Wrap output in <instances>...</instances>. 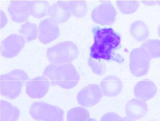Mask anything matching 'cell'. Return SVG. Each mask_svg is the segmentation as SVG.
I'll return each mask as SVG.
<instances>
[{"label":"cell","mask_w":160,"mask_h":121,"mask_svg":"<svg viewBox=\"0 0 160 121\" xmlns=\"http://www.w3.org/2000/svg\"><path fill=\"white\" fill-rule=\"evenodd\" d=\"M100 86L104 95L115 97L121 92L123 84L118 77L109 75L104 78L100 83Z\"/></svg>","instance_id":"16"},{"label":"cell","mask_w":160,"mask_h":121,"mask_svg":"<svg viewBox=\"0 0 160 121\" xmlns=\"http://www.w3.org/2000/svg\"><path fill=\"white\" fill-rule=\"evenodd\" d=\"M139 3L135 1H118L117 5L122 14L130 15L134 13L139 7Z\"/></svg>","instance_id":"24"},{"label":"cell","mask_w":160,"mask_h":121,"mask_svg":"<svg viewBox=\"0 0 160 121\" xmlns=\"http://www.w3.org/2000/svg\"><path fill=\"white\" fill-rule=\"evenodd\" d=\"M130 33L136 41H145L149 37L150 31L149 27L145 22L138 20L131 24Z\"/></svg>","instance_id":"18"},{"label":"cell","mask_w":160,"mask_h":121,"mask_svg":"<svg viewBox=\"0 0 160 121\" xmlns=\"http://www.w3.org/2000/svg\"><path fill=\"white\" fill-rule=\"evenodd\" d=\"M88 63L95 74L99 75H103L106 71V67L95 59L89 58Z\"/></svg>","instance_id":"25"},{"label":"cell","mask_w":160,"mask_h":121,"mask_svg":"<svg viewBox=\"0 0 160 121\" xmlns=\"http://www.w3.org/2000/svg\"><path fill=\"white\" fill-rule=\"evenodd\" d=\"M38 29L39 40L43 44H48L54 41L60 35L58 24L49 17L41 21Z\"/></svg>","instance_id":"11"},{"label":"cell","mask_w":160,"mask_h":121,"mask_svg":"<svg viewBox=\"0 0 160 121\" xmlns=\"http://www.w3.org/2000/svg\"><path fill=\"white\" fill-rule=\"evenodd\" d=\"M123 118H122L118 114L115 113H108L105 114L102 117L100 121H123Z\"/></svg>","instance_id":"26"},{"label":"cell","mask_w":160,"mask_h":121,"mask_svg":"<svg viewBox=\"0 0 160 121\" xmlns=\"http://www.w3.org/2000/svg\"><path fill=\"white\" fill-rule=\"evenodd\" d=\"M50 7L49 3L47 1H32L31 8V15L38 19L46 17L48 15Z\"/></svg>","instance_id":"19"},{"label":"cell","mask_w":160,"mask_h":121,"mask_svg":"<svg viewBox=\"0 0 160 121\" xmlns=\"http://www.w3.org/2000/svg\"><path fill=\"white\" fill-rule=\"evenodd\" d=\"M50 84L49 80L44 76L35 77L27 81L26 93L33 99L43 98L48 92Z\"/></svg>","instance_id":"10"},{"label":"cell","mask_w":160,"mask_h":121,"mask_svg":"<svg viewBox=\"0 0 160 121\" xmlns=\"http://www.w3.org/2000/svg\"></svg>","instance_id":"33"},{"label":"cell","mask_w":160,"mask_h":121,"mask_svg":"<svg viewBox=\"0 0 160 121\" xmlns=\"http://www.w3.org/2000/svg\"><path fill=\"white\" fill-rule=\"evenodd\" d=\"M117 12L110 2L102 3L93 9L91 17L95 23L102 26H109L115 22Z\"/></svg>","instance_id":"7"},{"label":"cell","mask_w":160,"mask_h":121,"mask_svg":"<svg viewBox=\"0 0 160 121\" xmlns=\"http://www.w3.org/2000/svg\"><path fill=\"white\" fill-rule=\"evenodd\" d=\"M158 4L160 7V1H158Z\"/></svg>","instance_id":"32"},{"label":"cell","mask_w":160,"mask_h":121,"mask_svg":"<svg viewBox=\"0 0 160 121\" xmlns=\"http://www.w3.org/2000/svg\"><path fill=\"white\" fill-rule=\"evenodd\" d=\"M102 97V92L99 85L91 84L80 90L77 95V100L82 106L91 107L98 104Z\"/></svg>","instance_id":"8"},{"label":"cell","mask_w":160,"mask_h":121,"mask_svg":"<svg viewBox=\"0 0 160 121\" xmlns=\"http://www.w3.org/2000/svg\"><path fill=\"white\" fill-rule=\"evenodd\" d=\"M92 32L94 42L90 48V58L96 60H111L112 51L120 44L119 34L111 28L95 27Z\"/></svg>","instance_id":"1"},{"label":"cell","mask_w":160,"mask_h":121,"mask_svg":"<svg viewBox=\"0 0 160 121\" xmlns=\"http://www.w3.org/2000/svg\"><path fill=\"white\" fill-rule=\"evenodd\" d=\"M125 111L127 118L135 120L143 118L148 111L146 102L142 99H132L126 104Z\"/></svg>","instance_id":"14"},{"label":"cell","mask_w":160,"mask_h":121,"mask_svg":"<svg viewBox=\"0 0 160 121\" xmlns=\"http://www.w3.org/2000/svg\"><path fill=\"white\" fill-rule=\"evenodd\" d=\"M79 49L73 41H63L48 48L47 56L51 64H71L78 57Z\"/></svg>","instance_id":"4"},{"label":"cell","mask_w":160,"mask_h":121,"mask_svg":"<svg viewBox=\"0 0 160 121\" xmlns=\"http://www.w3.org/2000/svg\"><path fill=\"white\" fill-rule=\"evenodd\" d=\"M157 92V86L151 80H141L136 84L134 89L135 97L146 102L153 98Z\"/></svg>","instance_id":"15"},{"label":"cell","mask_w":160,"mask_h":121,"mask_svg":"<svg viewBox=\"0 0 160 121\" xmlns=\"http://www.w3.org/2000/svg\"><path fill=\"white\" fill-rule=\"evenodd\" d=\"M71 14L76 17L81 18L86 15L87 12V5L84 1H68Z\"/></svg>","instance_id":"22"},{"label":"cell","mask_w":160,"mask_h":121,"mask_svg":"<svg viewBox=\"0 0 160 121\" xmlns=\"http://www.w3.org/2000/svg\"><path fill=\"white\" fill-rule=\"evenodd\" d=\"M19 34L24 38L26 41H31L37 37L38 29L36 24L27 21L21 26Z\"/></svg>","instance_id":"20"},{"label":"cell","mask_w":160,"mask_h":121,"mask_svg":"<svg viewBox=\"0 0 160 121\" xmlns=\"http://www.w3.org/2000/svg\"><path fill=\"white\" fill-rule=\"evenodd\" d=\"M26 41L21 35L12 34L2 41L1 54L3 57L12 58L17 56L23 49Z\"/></svg>","instance_id":"9"},{"label":"cell","mask_w":160,"mask_h":121,"mask_svg":"<svg viewBox=\"0 0 160 121\" xmlns=\"http://www.w3.org/2000/svg\"><path fill=\"white\" fill-rule=\"evenodd\" d=\"M141 47L147 51L151 59L160 57V40H148L142 44Z\"/></svg>","instance_id":"23"},{"label":"cell","mask_w":160,"mask_h":121,"mask_svg":"<svg viewBox=\"0 0 160 121\" xmlns=\"http://www.w3.org/2000/svg\"><path fill=\"white\" fill-rule=\"evenodd\" d=\"M123 121H135L134 120H132L129 119L127 118V117H124L123 118Z\"/></svg>","instance_id":"29"},{"label":"cell","mask_w":160,"mask_h":121,"mask_svg":"<svg viewBox=\"0 0 160 121\" xmlns=\"http://www.w3.org/2000/svg\"><path fill=\"white\" fill-rule=\"evenodd\" d=\"M32 1H13L11 2L8 11L12 20L18 23H22L31 15Z\"/></svg>","instance_id":"12"},{"label":"cell","mask_w":160,"mask_h":121,"mask_svg":"<svg viewBox=\"0 0 160 121\" xmlns=\"http://www.w3.org/2000/svg\"><path fill=\"white\" fill-rule=\"evenodd\" d=\"M1 16H2V18H1L2 24H1V25H2V27H4L6 25L7 22H8V19H7L5 14L2 11H1Z\"/></svg>","instance_id":"27"},{"label":"cell","mask_w":160,"mask_h":121,"mask_svg":"<svg viewBox=\"0 0 160 121\" xmlns=\"http://www.w3.org/2000/svg\"><path fill=\"white\" fill-rule=\"evenodd\" d=\"M151 58L147 51L142 47L135 48L130 55V69L134 76L140 77L148 73Z\"/></svg>","instance_id":"6"},{"label":"cell","mask_w":160,"mask_h":121,"mask_svg":"<svg viewBox=\"0 0 160 121\" xmlns=\"http://www.w3.org/2000/svg\"><path fill=\"white\" fill-rule=\"evenodd\" d=\"M158 35L159 36H160V25L159 26L158 28Z\"/></svg>","instance_id":"30"},{"label":"cell","mask_w":160,"mask_h":121,"mask_svg":"<svg viewBox=\"0 0 160 121\" xmlns=\"http://www.w3.org/2000/svg\"><path fill=\"white\" fill-rule=\"evenodd\" d=\"M1 114V121H17L20 116V111L9 102L2 100Z\"/></svg>","instance_id":"17"},{"label":"cell","mask_w":160,"mask_h":121,"mask_svg":"<svg viewBox=\"0 0 160 121\" xmlns=\"http://www.w3.org/2000/svg\"><path fill=\"white\" fill-rule=\"evenodd\" d=\"M88 121H97L96 120L93 119H89Z\"/></svg>","instance_id":"31"},{"label":"cell","mask_w":160,"mask_h":121,"mask_svg":"<svg viewBox=\"0 0 160 121\" xmlns=\"http://www.w3.org/2000/svg\"><path fill=\"white\" fill-rule=\"evenodd\" d=\"M48 15L58 24L66 22L72 15L68 2L59 1L52 5L50 7Z\"/></svg>","instance_id":"13"},{"label":"cell","mask_w":160,"mask_h":121,"mask_svg":"<svg viewBox=\"0 0 160 121\" xmlns=\"http://www.w3.org/2000/svg\"><path fill=\"white\" fill-rule=\"evenodd\" d=\"M89 119L88 110L82 107L72 108L68 111L67 121H88Z\"/></svg>","instance_id":"21"},{"label":"cell","mask_w":160,"mask_h":121,"mask_svg":"<svg viewBox=\"0 0 160 121\" xmlns=\"http://www.w3.org/2000/svg\"><path fill=\"white\" fill-rule=\"evenodd\" d=\"M42 75L51 83L65 90H70L78 85L80 76L72 64H50L45 69Z\"/></svg>","instance_id":"2"},{"label":"cell","mask_w":160,"mask_h":121,"mask_svg":"<svg viewBox=\"0 0 160 121\" xmlns=\"http://www.w3.org/2000/svg\"><path fill=\"white\" fill-rule=\"evenodd\" d=\"M142 2L146 6H155L158 4V1H142Z\"/></svg>","instance_id":"28"},{"label":"cell","mask_w":160,"mask_h":121,"mask_svg":"<svg viewBox=\"0 0 160 121\" xmlns=\"http://www.w3.org/2000/svg\"><path fill=\"white\" fill-rule=\"evenodd\" d=\"M33 119L37 121H63L64 111L61 108L44 102L33 103L29 111Z\"/></svg>","instance_id":"5"},{"label":"cell","mask_w":160,"mask_h":121,"mask_svg":"<svg viewBox=\"0 0 160 121\" xmlns=\"http://www.w3.org/2000/svg\"><path fill=\"white\" fill-rule=\"evenodd\" d=\"M28 75L21 70H15L1 77V92L2 95L7 99H14L22 92L24 83L28 80Z\"/></svg>","instance_id":"3"}]
</instances>
